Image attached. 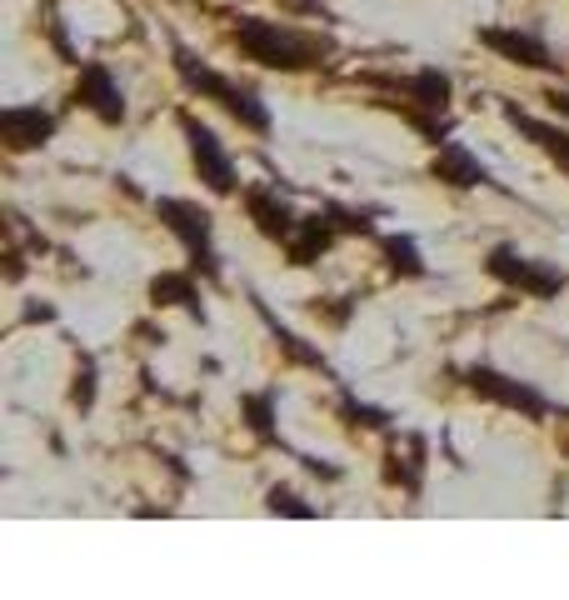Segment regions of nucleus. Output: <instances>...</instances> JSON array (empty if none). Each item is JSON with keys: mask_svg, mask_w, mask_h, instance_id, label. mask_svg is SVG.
Wrapping results in <instances>:
<instances>
[{"mask_svg": "<svg viewBox=\"0 0 569 600\" xmlns=\"http://www.w3.org/2000/svg\"><path fill=\"white\" fill-rule=\"evenodd\" d=\"M230 41L240 45L245 61H255V66H265V70H285V76L325 66V55H330V41L305 35L285 21H265V15H236Z\"/></svg>", "mask_w": 569, "mask_h": 600, "instance_id": "1", "label": "nucleus"}, {"mask_svg": "<svg viewBox=\"0 0 569 600\" xmlns=\"http://www.w3.org/2000/svg\"><path fill=\"white\" fill-rule=\"evenodd\" d=\"M171 61H175V76H180V86L190 90V96L216 100V106L226 110V116H236L245 131L270 135V106H265V100H260L250 86H240V80H230V76H220V70H210L200 55H195L190 45H180V41L171 45Z\"/></svg>", "mask_w": 569, "mask_h": 600, "instance_id": "2", "label": "nucleus"}, {"mask_svg": "<svg viewBox=\"0 0 569 600\" xmlns=\"http://www.w3.org/2000/svg\"><path fill=\"white\" fill-rule=\"evenodd\" d=\"M155 216L185 246L190 271L205 275V281H220L226 265H220V251H216V220H210V210H200L195 200H180V196H161L155 200Z\"/></svg>", "mask_w": 569, "mask_h": 600, "instance_id": "3", "label": "nucleus"}, {"mask_svg": "<svg viewBox=\"0 0 569 600\" xmlns=\"http://www.w3.org/2000/svg\"><path fill=\"white\" fill-rule=\"evenodd\" d=\"M484 271L505 285V291H519L529 301H555L559 291H569V271H559L549 261H535V255H519L515 246H494L484 255Z\"/></svg>", "mask_w": 569, "mask_h": 600, "instance_id": "4", "label": "nucleus"}, {"mask_svg": "<svg viewBox=\"0 0 569 600\" xmlns=\"http://www.w3.org/2000/svg\"><path fill=\"white\" fill-rule=\"evenodd\" d=\"M180 135H185V145H190V165H195V175H200L205 186L216 190V196H236L240 175H236L230 151L220 145V135L210 131L200 116H190V110H180Z\"/></svg>", "mask_w": 569, "mask_h": 600, "instance_id": "5", "label": "nucleus"}, {"mask_svg": "<svg viewBox=\"0 0 569 600\" xmlns=\"http://www.w3.org/2000/svg\"><path fill=\"white\" fill-rule=\"evenodd\" d=\"M464 385H470L480 401L505 405V411L525 415V421H545L549 415V401L535 391V385L515 381V375H505V371H494V366H470V371H464Z\"/></svg>", "mask_w": 569, "mask_h": 600, "instance_id": "6", "label": "nucleus"}, {"mask_svg": "<svg viewBox=\"0 0 569 600\" xmlns=\"http://www.w3.org/2000/svg\"><path fill=\"white\" fill-rule=\"evenodd\" d=\"M474 41H480L484 51H494L500 61L519 66V70H555L559 66L555 51L545 45V35L539 31H519V25H480Z\"/></svg>", "mask_w": 569, "mask_h": 600, "instance_id": "7", "label": "nucleus"}, {"mask_svg": "<svg viewBox=\"0 0 569 600\" xmlns=\"http://www.w3.org/2000/svg\"><path fill=\"white\" fill-rule=\"evenodd\" d=\"M76 106H86L100 126H125L130 106H125V90L120 80L110 76L106 61H80V76H76Z\"/></svg>", "mask_w": 569, "mask_h": 600, "instance_id": "8", "label": "nucleus"}, {"mask_svg": "<svg viewBox=\"0 0 569 600\" xmlns=\"http://www.w3.org/2000/svg\"><path fill=\"white\" fill-rule=\"evenodd\" d=\"M240 200H245V216L255 220V230L265 240H291L295 226H300L295 206L280 196V186H270V181H250V186L240 190Z\"/></svg>", "mask_w": 569, "mask_h": 600, "instance_id": "9", "label": "nucleus"}, {"mask_svg": "<svg viewBox=\"0 0 569 600\" xmlns=\"http://www.w3.org/2000/svg\"><path fill=\"white\" fill-rule=\"evenodd\" d=\"M55 126H61V120H55L45 106H6V110H0V141H6V151H11V155H25V151L51 145Z\"/></svg>", "mask_w": 569, "mask_h": 600, "instance_id": "10", "label": "nucleus"}, {"mask_svg": "<svg viewBox=\"0 0 569 600\" xmlns=\"http://www.w3.org/2000/svg\"><path fill=\"white\" fill-rule=\"evenodd\" d=\"M430 175H435V181H440V186H450V190L494 186L490 165H484V161H474V155H470V145H464V141H445V145H435Z\"/></svg>", "mask_w": 569, "mask_h": 600, "instance_id": "11", "label": "nucleus"}, {"mask_svg": "<svg viewBox=\"0 0 569 600\" xmlns=\"http://www.w3.org/2000/svg\"><path fill=\"white\" fill-rule=\"evenodd\" d=\"M500 116H505L529 145H539V151H545L549 161H555L559 171L569 175V131H559V126H549V120H539V116H529V110H519L515 100H500Z\"/></svg>", "mask_w": 569, "mask_h": 600, "instance_id": "12", "label": "nucleus"}, {"mask_svg": "<svg viewBox=\"0 0 569 600\" xmlns=\"http://www.w3.org/2000/svg\"><path fill=\"white\" fill-rule=\"evenodd\" d=\"M335 240H340V226H335L330 210H315V216H300L295 236L285 240V251H291V265H315L325 251H330Z\"/></svg>", "mask_w": 569, "mask_h": 600, "instance_id": "13", "label": "nucleus"}, {"mask_svg": "<svg viewBox=\"0 0 569 600\" xmlns=\"http://www.w3.org/2000/svg\"><path fill=\"white\" fill-rule=\"evenodd\" d=\"M385 86L405 90V96H409V106H419V110H435V116H445V110H450V96H455L450 76H445V70H435V66L415 70V76H400V80H385Z\"/></svg>", "mask_w": 569, "mask_h": 600, "instance_id": "14", "label": "nucleus"}, {"mask_svg": "<svg viewBox=\"0 0 569 600\" xmlns=\"http://www.w3.org/2000/svg\"><path fill=\"white\" fill-rule=\"evenodd\" d=\"M385 480L400 486V491L419 495V480H425V440L419 436H405L390 446V460H385Z\"/></svg>", "mask_w": 569, "mask_h": 600, "instance_id": "15", "label": "nucleus"}, {"mask_svg": "<svg viewBox=\"0 0 569 600\" xmlns=\"http://www.w3.org/2000/svg\"><path fill=\"white\" fill-rule=\"evenodd\" d=\"M151 306H185L195 320H205L200 306V285H195V271H161L151 281Z\"/></svg>", "mask_w": 569, "mask_h": 600, "instance_id": "16", "label": "nucleus"}, {"mask_svg": "<svg viewBox=\"0 0 569 600\" xmlns=\"http://www.w3.org/2000/svg\"><path fill=\"white\" fill-rule=\"evenodd\" d=\"M255 310H260V316H265L270 336H275V346L285 350V360H291V366H305V371H330V366H325V356H320V350H315V346H305V340L295 336L291 326H280V320L270 316V306H265V301H260V295H255Z\"/></svg>", "mask_w": 569, "mask_h": 600, "instance_id": "17", "label": "nucleus"}, {"mask_svg": "<svg viewBox=\"0 0 569 600\" xmlns=\"http://www.w3.org/2000/svg\"><path fill=\"white\" fill-rule=\"evenodd\" d=\"M380 251H385V265L395 275H405V281H419V275H430V265H425V255H419V246L409 236H380Z\"/></svg>", "mask_w": 569, "mask_h": 600, "instance_id": "18", "label": "nucleus"}, {"mask_svg": "<svg viewBox=\"0 0 569 600\" xmlns=\"http://www.w3.org/2000/svg\"><path fill=\"white\" fill-rule=\"evenodd\" d=\"M275 391H250L240 395V415H245V426L255 430L260 440H275Z\"/></svg>", "mask_w": 569, "mask_h": 600, "instance_id": "19", "label": "nucleus"}, {"mask_svg": "<svg viewBox=\"0 0 569 600\" xmlns=\"http://www.w3.org/2000/svg\"><path fill=\"white\" fill-rule=\"evenodd\" d=\"M340 411H344V421L360 426V430H385L390 426V415L375 411V405H365V401H354V391H340Z\"/></svg>", "mask_w": 569, "mask_h": 600, "instance_id": "20", "label": "nucleus"}, {"mask_svg": "<svg viewBox=\"0 0 569 600\" xmlns=\"http://www.w3.org/2000/svg\"><path fill=\"white\" fill-rule=\"evenodd\" d=\"M270 511H275V515H295V521H310V515H320V505H305L291 486H270Z\"/></svg>", "mask_w": 569, "mask_h": 600, "instance_id": "21", "label": "nucleus"}, {"mask_svg": "<svg viewBox=\"0 0 569 600\" xmlns=\"http://www.w3.org/2000/svg\"><path fill=\"white\" fill-rule=\"evenodd\" d=\"M335 216V226H340V236H375V220H370V210H350V206H325Z\"/></svg>", "mask_w": 569, "mask_h": 600, "instance_id": "22", "label": "nucleus"}, {"mask_svg": "<svg viewBox=\"0 0 569 600\" xmlns=\"http://www.w3.org/2000/svg\"><path fill=\"white\" fill-rule=\"evenodd\" d=\"M70 401L80 405V411H90L96 405V360L80 356V371H76V391H70Z\"/></svg>", "mask_w": 569, "mask_h": 600, "instance_id": "23", "label": "nucleus"}, {"mask_svg": "<svg viewBox=\"0 0 569 600\" xmlns=\"http://www.w3.org/2000/svg\"><path fill=\"white\" fill-rule=\"evenodd\" d=\"M285 15H320V21H330V11H325V0H275Z\"/></svg>", "mask_w": 569, "mask_h": 600, "instance_id": "24", "label": "nucleus"}, {"mask_svg": "<svg viewBox=\"0 0 569 600\" xmlns=\"http://www.w3.org/2000/svg\"><path fill=\"white\" fill-rule=\"evenodd\" d=\"M549 106L565 110V116H569V90H549Z\"/></svg>", "mask_w": 569, "mask_h": 600, "instance_id": "25", "label": "nucleus"}]
</instances>
